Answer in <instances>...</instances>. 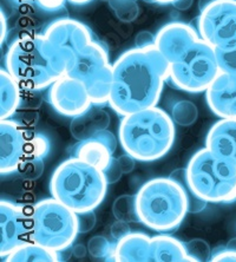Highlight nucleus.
I'll return each mask as SVG.
<instances>
[{
	"label": "nucleus",
	"instance_id": "1",
	"mask_svg": "<svg viewBox=\"0 0 236 262\" xmlns=\"http://www.w3.org/2000/svg\"><path fill=\"white\" fill-rule=\"evenodd\" d=\"M168 77V61L155 44L127 50L114 63L110 107L122 117L156 106Z\"/></svg>",
	"mask_w": 236,
	"mask_h": 262
},
{
	"label": "nucleus",
	"instance_id": "2",
	"mask_svg": "<svg viewBox=\"0 0 236 262\" xmlns=\"http://www.w3.org/2000/svg\"><path fill=\"white\" fill-rule=\"evenodd\" d=\"M75 53L60 48L42 33H24L11 43L5 55V69L24 92L49 89L67 75Z\"/></svg>",
	"mask_w": 236,
	"mask_h": 262
},
{
	"label": "nucleus",
	"instance_id": "3",
	"mask_svg": "<svg viewBox=\"0 0 236 262\" xmlns=\"http://www.w3.org/2000/svg\"><path fill=\"white\" fill-rule=\"evenodd\" d=\"M175 137L173 117L157 105L122 116L118 125L122 149L139 162L164 157L175 143Z\"/></svg>",
	"mask_w": 236,
	"mask_h": 262
},
{
	"label": "nucleus",
	"instance_id": "4",
	"mask_svg": "<svg viewBox=\"0 0 236 262\" xmlns=\"http://www.w3.org/2000/svg\"><path fill=\"white\" fill-rule=\"evenodd\" d=\"M108 184L103 170L70 156L53 170L49 189L52 198L78 214L97 209L105 199Z\"/></svg>",
	"mask_w": 236,
	"mask_h": 262
},
{
	"label": "nucleus",
	"instance_id": "5",
	"mask_svg": "<svg viewBox=\"0 0 236 262\" xmlns=\"http://www.w3.org/2000/svg\"><path fill=\"white\" fill-rule=\"evenodd\" d=\"M135 199L138 221L157 233L176 230L189 213L183 187L170 176L146 181Z\"/></svg>",
	"mask_w": 236,
	"mask_h": 262
},
{
	"label": "nucleus",
	"instance_id": "6",
	"mask_svg": "<svg viewBox=\"0 0 236 262\" xmlns=\"http://www.w3.org/2000/svg\"><path fill=\"white\" fill-rule=\"evenodd\" d=\"M185 175L190 189L208 203L236 202V164L206 146L190 157Z\"/></svg>",
	"mask_w": 236,
	"mask_h": 262
},
{
	"label": "nucleus",
	"instance_id": "7",
	"mask_svg": "<svg viewBox=\"0 0 236 262\" xmlns=\"http://www.w3.org/2000/svg\"><path fill=\"white\" fill-rule=\"evenodd\" d=\"M30 216L31 241L56 252L69 249L79 234L76 211L52 196L34 204Z\"/></svg>",
	"mask_w": 236,
	"mask_h": 262
},
{
	"label": "nucleus",
	"instance_id": "8",
	"mask_svg": "<svg viewBox=\"0 0 236 262\" xmlns=\"http://www.w3.org/2000/svg\"><path fill=\"white\" fill-rule=\"evenodd\" d=\"M220 72L215 49L201 37L169 64L168 82L181 91L201 94L206 92Z\"/></svg>",
	"mask_w": 236,
	"mask_h": 262
},
{
	"label": "nucleus",
	"instance_id": "9",
	"mask_svg": "<svg viewBox=\"0 0 236 262\" xmlns=\"http://www.w3.org/2000/svg\"><path fill=\"white\" fill-rule=\"evenodd\" d=\"M67 75L82 80L96 105L109 104L114 64L110 63L109 53L102 43L94 39L84 49L77 51Z\"/></svg>",
	"mask_w": 236,
	"mask_h": 262
},
{
	"label": "nucleus",
	"instance_id": "10",
	"mask_svg": "<svg viewBox=\"0 0 236 262\" xmlns=\"http://www.w3.org/2000/svg\"><path fill=\"white\" fill-rule=\"evenodd\" d=\"M200 36L214 49L236 41V0H214L200 11L197 20Z\"/></svg>",
	"mask_w": 236,
	"mask_h": 262
},
{
	"label": "nucleus",
	"instance_id": "11",
	"mask_svg": "<svg viewBox=\"0 0 236 262\" xmlns=\"http://www.w3.org/2000/svg\"><path fill=\"white\" fill-rule=\"evenodd\" d=\"M31 240V216L23 204L0 201V256L6 259L19 246Z\"/></svg>",
	"mask_w": 236,
	"mask_h": 262
},
{
	"label": "nucleus",
	"instance_id": "12",
	"mask_svg": "<svg viewBox=\"0 0 236 262\" xmlns=\"http://www.w3.org/2000/svg\"><path fill=\"white\" fill-rule=\"evenodd\" d=\"M48 101L61 116L77 117L94 105L82 80L64 75L48 89Z\"/></svg>",
	"mask_w": 236,
	"mask_h": 262
},
{
	"label": "nucleus",
	"instance_id": "13",
	"mask_svg": "<svg viewBox=\"0 0 236 262\" xmlns=\"http://www.w3.org/2000/svg\"><path fill=\"white\" fill-rule=\"evenodd\" d=\"M28 131L14 118L0 121V174L18 172L26 159Z\"/></svg>",
	"mask_w": 236,
	"mask_h": 262
},
{
	"label": "nucleus",
	"instance_id": "14",
	"mask_svg": "<svg viewBox=\"0 0 236 262\" xmlns=\"http://www.w3.org/2000/svg\"><path fill=\"white\" fill-rule=\"evenodd\" d=\"M200 38L199 30L190 24L170 21L158 30L155 36V46L168 64H171Z\"/></svg>",
	"mask_w": 236,
	"mask_h": 262
},
{
	"label": "nucleus",
	"instance_id": "15",
	"mask_svg": "<svg viewBox=\"0 0 236 262\" xmlns=\"http://www.w3.org/2000/svg\"><path fill=\"white\" fill-rule=\"evenodd\" d=\"M44 34L58 46L68 49L73 53L94 40L90 28L72 18H58L51 21L45 28Z\"/></svg>",
	"mask_w": 236,
	"mask_h": 262
},
{
	"label": "nucleus",
	"instance_id": "16",
	"mask_svg": "<svg viewBox=\"0 0 236 262\" xmlns=\"http://www.w3.org/2000/svg\"><path fill=\"white\" fill-rule=\"evenodd\" d=\"M117 138L108 129L100 131L94 137L84 141H78L71 148L72 157H78L88 163L104 170L114 157L117 149Z\"/></svg>",
	"mask_w": 236,
	"mask_h": 262
},
{
	"label": "nucleus",
	"instance_id": "17",
	"mask_svg": "<svg viewBox=\"0 0 236 262\" xmlns=\"http://www.w3.org/2000/svg\"><path fill=\"white\" fill-rule=\"evenodd\" d=\"M206 102L219 118H236V75L220 72L206 90Z\"/></svg>",
	"mask_w": 236,
	"mask_h": 262
},
{
	"label": "nucleus",
	"instance_id": "18",
	"mask_svg": "<svg viewBox=\"0 0 236 262\" xmlns=\"http://www.w3.org/2000/svg\"><path fill=\"white\" fill-rule=\"evenodd\" d=\"M206 148L236 164V118H220L209 129Z\"/></svg>",
	"mask_w": 236,
	"mask_h": 262
},
{
	"label": "nucleus",
	"instance_id": "19",
	"mask_svg": "<svg viewBox=\"0 0 236 262\" xmlns=\"http://www.w3.org/2000/svg\"><path fill=\"white\" fill-rule=\"evenodd\" d=\"M116 262H152V236L130 232L116 241Z\"/></svg>",
	"mask_w": 236,
	"mask_h": 262
},
{
	"label": "nucleus",
	"instance_id": "20",
	"mask_svg": "<svg viewBox=\"0 0 236 262\" xmlns=\"http://www.w3.org/2000/svg\"><path fill=\"white\" fill-rule=\"evenodd\" d=\"M109 125V114L100 105L94 104L85 113L72 118L71 124H70V133L75 140L84 141L108 129Z\"/></svg>",
	"mask_w": 236,
	"mask_h": 262
},
{
	"label": "nucleus",
	"instance_id": "21",
	"mask_svg": "<svg viewBox=\"0 0 236 262\" xmlns=\"http://www.w3.org/2000/svg\"><path fill=\"white\" fill-rule=\"evenodd\" d=\"M152 262H195L189 255L184 242L160 233L152 236Z\"/></svg>",
	"mask_w": 236,
	"mask_h": 262
},
{
	"label": "nucleus",
	"instance_id": "22",
	"mask_svg": "<svg viewBox=\"0 0 236 262\" xmlns=\"http://www.w3.org/2000/svg\"><path fill=\"white\" fill-rule=\"evenodd\" d=\"M24 90L6 70H0V119L12 118L23 104Z\"/></svg>",
	"mask_w": 236,
	"mask_h": 262
},
{
	"label": "nucleus",
	"instance_id": "23",
	"mask_svg": "<svg viewBox=\"0 0 236 262\" xmlns=\"http://www.w3.org/2000/svg\"><path fill=\"white\" fill-rule=\"evenodd\" d=\"M5 261L7 262H58L61 261L60 253L41 246L34 241L15 248Z\"/></svg>",
	"mask_w": 236,
	"mask_h": 262
},
{
	"label": "nucleus",
	"instance_id": "24",
	"mask_svg": "<svg viewBox=\"0 0 236 262\" xmlns=\"http://www.w3.org/2000/svg\"><path fill=\"white\" fill-rule=\"evenodd\" d=\"M112 214L116 220L127 223L139 222L136 213V199L135 195H122L112 204Z\"/></svg>",
	"mask_w": 236,
	"mask_h": 262
},
{
	"label": "nucleus",
	"instance_id": "25",
	"mask_svg": "<svg viewBox=\"0 0 236 262\" xmlns=\"http://www.w3.org/2000/svg\"><path fill=\"white\" fill-rule=\"evenodd\" d=\"M169 176L175 181H177L179 183H181L182 187H183V189L188 198L189 213L197 214V213H201V211H203L204 209H206L208 202L204 201V200H202L201 198H199V196H197L195 192L190 189V187H189V184L187 182L185 169H176V170H174Z\"/></svg>",
	"mask_w": 236,
	"mask_h": 262
},
{
	"label": "nucleus",
	"instance_id": "26",
	"mask_svg": "<svg viewBox=\"0 0 236 262\" xmlns=\"http://www.w3.org/2000/svg\"><path fill=\"white\" fill-rule=\"evenodd\" d=\"M88 252L96 259L116 261V241L112 242L104 236H94L88 242Z\"/></svg>",
	"mask_w": 236,
	"mask_h": 262
},
{
	"label": "nucleus",
	"instance_id": "27",
	"mask_svg": "<svg viewBox=\"0 0 236 262\" xmlns=\"http://www.w3.org/2000/svg\"><path fill=\"white\" fill-rule=\"evenodd\" d=\"M51 150L50 140L44 134L39 133H29L28 131V142H26V159L28 157H38V159H45Z\"/></svg>",
	"mask_w": 236,
	"mask_h": 262
},
{
	"label": "nucleus",
	"instance_id": "28",
	"mask_svg": "<svg viewBox=\"0 0 236 262\" xmlns=\"http://www.w3.org/2000/svg\"><path fill=\"white\" fill-rule=\"evenodd\" d=\"M197 111L196 105L190 101H180L174 104L171 110V117L176 124L182 126H188L194 124L197 119Z\"/></svg>",
	"mask_w": 236,
	"mask_h": 262
},
{
	"label": "nucleus",
	"instance_id": "29",
	"mask_svg": "<svg viewBox=\"0 0 236 262\" xmlns=\"http://www.w3.org/2000/svg\"><path fill=\"white\" fill-rule=\"evenodd\" d=\"M111 6L119 20L129 23L137 18L138 4L137 0H105Z\"/></svg>",
	"mask_w": 236,
	"mask_h": 262
},
{
	"label": "nucleus",
	"instance_id": "30",
	"mask_svg": "<svg viewBox=\"0 0 236 262\" xmlns=\"http://www.w3.org/2000/svg\"><path fill=\"white\" fill-rule=\"evenodd\" d=\"M220 71L236 75V41L224 48L215 49Z\"/></svg>",
	"mask_w": 236,
	"mask_h": 262
},
{
	"label": "nucleus",
	"instance_id": "31",
	"mask_svg": "<svg viewBox=\"0 0 236 262\" xmlns=\"http://www.w3.org/2000/svg\"><path fill=\"white\" fill-rule=\"evenodd\" d=\"M185 248L189 255H190L195 262L210 261L211 259V248L206 241L201 238H194V240L184 242Z\"/></svg>",
	"mask_w": 236,
	"mask_h": 262
},
{
	"label": "nucleus",
	"instance_id": "32",
	"mask_svg": "<svg viewBox=\"0 0 236 262\" xmlns=\"http://www.w3.org/2000/svg\"><path fill=\"white\" fill-rule=\"evenodd\" d=\"M44 171V159L38 157H28L19 168L18 174L25 180H37Z\"/></svg>",
	"mask_w": 236,
	"mask_h": 262
},
{
	"label": "nucleus",
	"instance_id": "33",
	"mask_svg": "<svg viewBox=\"0 0 236 262\" xmlns=\"http://www.w3.org/2000/svg\"><path fill=\"white\" fill-rule=\"evenodd\" d=\"M103 171H104V175H105L108 183L109 184L118 182V181L121 180L122 175L124 174L121 168V164H119V162L117 159H116V157H112V160L109 163V165H108V167L104 169Z\"/></svg>",
	"mask_w": 236,
	"mask_h": 262
},
{
	"label": "nucleus",
	"instance_id": "34",
	"mask_svg": "<svg viewBox=\"0 0 236 262\" xmlns=\"http://www.w3.org/2000/svg\"><path fill=\"white\" fill-rule=\"evenodd\" d=\"M78 228L79 234H85L94 228L96 226V215L95 210L85 211V213H78Z\"/></svg>",
	"mask_w": 236,
	"mask_h": 262
},
{
	"label": "nucleus",
	"instance_id": "35",
	"mask_svg": "<svg viewBox=\"0 0 236 262\" xmlns=\"http://www.w3.org/2000/svg\"><path fill=\"white\" fill-rule=\"evenodd\" d=\"M68 0H34L36 6L42 12L53 13L64 9Z\"/></svg>",
	"mask_w": 236,
	"mask_h": 262
},
{
	"label": "nucleus",
	"instance_id": "36",
	"mask_svg": "<svg viewBox=\"0 0 236 262\" xmlns=\"http://www.w3.org/2000/svg\"><path fill=\"white\" fill-rule=\"evenodd\" d=\"M212 262H236V250L229 249L224 246L223 248L215 249L211 254Z\"/></svg>",
	"mask_w": 236,
	"mask_h": 262
},
{
	"label": "nucleus",
	"instance_id": "37",
	"mask_svg": "<svg viewBox=\"0 0 236 262\" xmlns=\"http://www.w3.org/2000/svg\"><path fill=\"white\" fill-rule=\"evenodd\" d=\"M130 227H129V223L125 222V221H121V220H117L114 225L111 226V229H110V234H111V237L114 238L115 241L119 240V238L124 236L127 233H130Z\"/></svg>",
	"mask_w": 236,
	"mask_h": 262
},
{
	"label": "nucleus",
	"instance_id": "38",
	"mask_svg": "<svg viewBox=\"0 0 236 262\" xmlns=\"http://www.w3.org/2000/svg\"><path fill=\"white\" fill-rule=\"evenodd\" d=\"M117 160L119 164H121V168L124 174H129V172H131L135 169V162H136V160L131 155H129V154H123V155L117 157Z\"/></svg>",
	"mask_w": 236,
	"mask_h": 262
},
{
	"label": "nucleus",
	"instance_id": "39",
	"mask_svg": "<svg viewBox=\"0 0 236 262\" xmlns=\"http://www.w3.org/2000/svg\"><path fill=\"white\" fill-rule=\"evenodd\" d=\"M155 44V36L148 31L139 32L136 36V46H146Z\"/></svg>",
	"mask_w": 236,
	"mask_h": 262
},
{
	"label": "nucleus",
	"instance_id": "40",
	"mask_svg": "<svg viewBox=\"0 0 236 262\" xmlns=\"http://www.w3.org/2000/svg\"><path fill=\"white\" fill-rule=\"evenodd\" d=\"M192 2H194V0H176L173 5L175 6V9H177V10L185 11L192 5Z\"/></svg>",
	"mask_w": 236,
	"mask_h": 262
},
{
	"label": "nucleus",
	"instance_id": "41",
	"mask_svg": "<svg viewBox=\"0 0 236 262\" xmlns=\"http://www.w3.org/2000/svg\"><path fill=\"white\" fill-rule=\"evenodd\" d=\"M11 3L13 4L14 7L20 10L30 7L31 5H36V4H34V0H11Z\"/></svg>",
	"mask_w": 236,
	"mask_h": 262
},
{
	"label": "nucleus",
	"instance_id": "42",
	"mask_svg": "<svg viewBox=\"0 0 236 262\" xmlns=\"http://www.w3.org/2000/svg\"><path fill=\"white\" fill-rule=\"evenodd\" d=\"M87 252H88V249L85 248L83 245H77L72 249L73 255H75L76 257H84L85 255H87Z\"/></svg>",
	"mask_w": 236,
	"mask_h": 262
},
{
	"label": "nucleus",
	"instance_id": "43",
	"mask_svg": "<svg viewBox=\"0 0 236 262\" xmlns=\"http://www.w3.org/2000/svg\"><path fill=\"white\" fill-rule=\"evenodd\" d=\"M7 37V21L5 18V14H4V11H2V45L4 41L6 40Z\"/></svg>",
	"mask_w": 236,
	"mask_h": 262
},
{
	"label": "nucleus",
	"instance_id": "44",
	"mask_svg": "<svg viewBox=\"0 0 236 262\" xmlns=\"http://www.w3.org/2000/svg\"><path fill=\"white\" fill-rule=\"evenodd\" d=\"M70 4H72V5H77V6H83V5H87V4H90L91 2H94V0H68Z\"/></svg>",
	"mask_w": 236,
	"mask_h": 262
},
{
	"label": "nucleus",
	"instance_id": "45",
	"mask_svg": "<svg viewBox=\"0 0 236 262\" xmlns=\"http://www.w3.org/2000/svg\"><path fill=\"white\" fill-rule=\"evenodd\" d=\"M146 2L158 4V5H169V4H174L176 0H146Z\"/></svg>",
	"mask_w": 236,
	"mask_h": 262
},
{
	"label": "nucleus",
	"instance_id": "46",
	"mask_svg": "<svg viewBox=\"0 0 236 262\" xmlns=\"http://www.w3.org/2000/svg\"><path fill=\"white\" fill-rule=\"evenodd\" d=\"M214 2V0H199V10L202 11L203 9H206L208 5Z\"/></svg>",
	"mask_w": 236,
	"mask_h": 262
},
{
	"label": "nucleus",
	"instance_id": "47",
	"mask_svg": "<svg viewBox=\"0 0 236 262\" xmlns=\"http://www.w3.org/2000/svg\"><path fill=\"white\" fill-rule=\"evenodd\" d=\"M226 247H227V248H229V249H234V250H236V237L231 238V240L228 241V244L226 245Z\"/></svg>",
	"mask_w": 236,
	"mask_h": 262
}]
</instances>
